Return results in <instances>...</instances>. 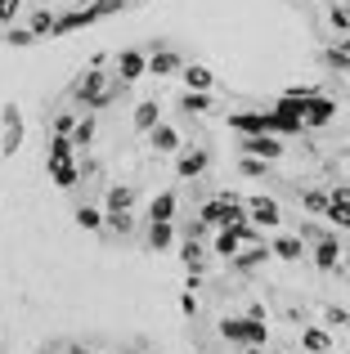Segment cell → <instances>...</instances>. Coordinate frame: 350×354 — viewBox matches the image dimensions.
Masks as SVG:
<instances>
[{
    "label": "cell",
    "instance_id": "7a4b0ae2",
    "mask_svg": "<svg viewBox=\"0 0 350 354\" xmlns=\"http://www.w3.org/2000/svg\"><path fill=\"white\" fill-rule=\"evenodd\" d=\"M301 5L319 18V32L328 36V50H346V32H350L346 0H301Z\"/></svg>",
    "mask_w": 350,
    "mask_h": 354
},
{
    "label": "cell",
    "instance_id": "6da1fadb",
    "mask_svg": "<svg viewBox=\"0 0 350 354\" xmlns=\"http://www.w3.org/2000/svg\"><path fill=\"white\" fill-rule=\"evenodd\" d=\"M140 0H0V36L9 45H36L90 27L108 14H122Z\"/></svg>",
    "mask_w": 350,
    "mask_h": 354
},
{
    "label": "cell",
    "instance_id": "3957f363",
    "mask_svg": "<svg viewBox=\"0 0 350 354\" xmlns=\"http://www.w3.org/2000/svg\"><path fill=\"white\" fill-rule=\"evenodd\" d=\"M18 144H23V117H18V108H9L5 113V153H18Z\"/></svg>",
    "mask_w": 350,
    "mask_h": 354
}]
</instances>
